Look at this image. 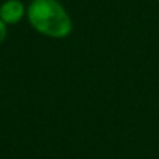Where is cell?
I'll list each match as a JSON object with an SVG mask.
<instances>
[{
	"instance_id": "3",
	"label": "cell",
	"mask_w": 159,
	"mask_h": 159,
	"mask_svg": "<svg viewBox=\"0 0 159 159\" xmlns=\"http://www.w3.org/2000/svg\"><path fill=\"white\" fill-rule=\"evenodd\" d=\"M6 37H7V24L0 18V45L4 42Z\"/></svg>"
},
{
	"instance_id": "1",
	"label": "cell",
	"mask_w": 159,
	"mask_h": 159,
	"mask_svg": "<svg viewBox=\"0 0 159 159\" xmlns=\"http://www.w3.org/2000/svg\"><path fill=\"white\" fill-rule=\"evenodd\" d=\"M27 20L37 33L54 39L66 38L73 30L69 13L58 0H31Z\"/></svg>"
},
{
	"instance_id": "2",
	"label": "cell",
	"mask_w": 159,
	"mask_h": 159,
	"mask_svg": "<svg viewBox=\"0 0 159 159\" xmlns=\"http://www.w3.org/2000/svg\"><path fill=\"white\" fill-rule=\"evenodd\" d=\"M24 17H27V7L21 0H4L0 4V18L7 25L18 24Z\"/></svg>"
}]
</instances>
